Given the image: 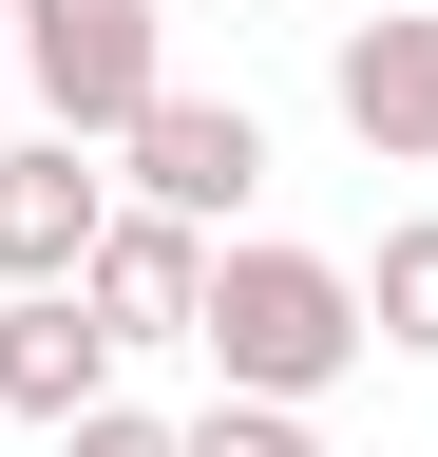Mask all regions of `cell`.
Instances as JSON below:
<instances>
[{
  "label": "cell",
  "instance_id": "8992f818",
  "mask_svg": "<svg viewBox=\"0 0 438 457\" xmlns=\"http://www.w3.org/2000/svg\"><path fill=\"white\" fill-rule=\"evenodd\" d=\"M77 305H95L115 362H134V343H191V324H210V248H191V228H153V210H115V228H95V267H77Z\"/></svg>",
  "mask_w": 438,
  "mask_h": 457
},
{
  "label": "cell",
  "instance_id": "277c9868",
  "mask_svg": "<svg viewBox=\"0 0 438 457\" xmlns=\"http://www.w3.org/2000/svg\"><path fill=\"white\" fill-rule=\"evenodd\" d=\"M95 228H115V171L58 153V134H0V305L77 286V267H95Z\"/></svg>",
  "mask_w": 438,
  "mask_h": 457
},
{
  "label": "cell",
  "instance_id": "7c38bea8",
  "mask_svg": "<svg viewBox=\"0 0 438 457\" xmlns=\"http://www.w3.org/2000/svg\"><path fill=\"white\" fill-rule=\"evenodd\" d=\"M229 20H267V0H229Z\"/></svg>",
  "mask_w": 438,
  "mask_h": 457
},
{
  "label": "cell",
  "instance_id": "7a4b0ae2",
  "mask_svg": "<svg viewBox=\"0 0 438 457\" xmlns=\"http://www.w3.org/2000/svg\"><path fill=\"white\" fill-rule=\"evenodd\" d=\"M0 77L38 96V134H58V153H115L134 114L172 96V0H20Z\"/></svg>",
  "mask_w": 438,
  "mask_h": 457
},
{
  "label": "cell",
  "instance_id": "9c48e42d",
  "mask_svg": "<svg viewBox=\"0 0 438 457\" xmlns=\"http://www.w3.org/2000/svg\"><path fill=\"white\" fill-rule=\"evenodd\" d=\"M172 457H324V420H267V400H210V420H172Z\"/></svg>",
  "mask_w": 438,
  "mask_h": 457
},
{
  "label": "cell",
  "instance_id": "8fae6325",
  "mask_svg": "<svg viewBox=\"0 0 438 457\" xmlns=\"http://www.w3.org/2000/svg\"><path fill=\"white\" fill-rule=\"evenodd\" d=\"M0 38H20V0H0Z\"/></svg>",
  "mask_w": 438,
  "mask_h": 457
},
{
  "label": "cell",
  "instance_id": "ba28073f",
  "mask_svg": "<svg viewBox=\"0 0 438 457\" xmlns=\"http://www.w3.org/2000/svg\"><path fill=\"white\" fill-rule=\"evenodd\" d=\"M362 343H381V362H438V210L381 228V267H362Z\"/></svg>",
  "mask_w": 438,
  "mask_h": 457
},
{
  "label": "cell",
  "instance_id": "6da1fadb",
  "mask_svg": "<svg viewBox=\"0 0 438 457\" xmlns=\"http://www.w3.org/2000/svg\"><path fill=\"white\" fill-rule=\"evenodd\" d=\"M210 400H267V420H324L381 343H362V267L343 248H286V228H248V248H210V324H191Z\"/></svg>",
  "mask_w": 438,
  "mask_h": 457
},
{
  "label": "cell",
  "instance_id": "52a82bcc",
  "mask_svg": "<svg viewBox=\"0 0 438 457\" xmlns=\"http://www.w3.org/2000/svg\"><path fill=\"white\" fill-rule=\"evenodd\" d=\"M95 400H115V343H95V305H77V286H38V305H0V420L77 438Z\"/></svg>",
  "mask_w": 438,
  "mask_h": 457
},
{
  "label": "cell",
  "instance_id": "5b68a950",
  "mask_svg": "<svg viewBox=\"0 0 438 457\" xmlns=\"http://www.w3.org/2000/svg\"><path fill=\"white\" fill-rule=\"evenodd\" d=\"M324 96H343V134H362L381 171H438V0H381V20H343Z\"/></svg>",
  "mask_w": 438,
  "mask_h": 457
},
{
  "label": "cell",
  "instance_id": "3957f363",
  "mask_svg": "<svg viewBox=\"0 0 438 457\" xmlns=\"http://www.w3.org/2000/svg\"><path fill=\"white\" fill-rule=\"evenodd\" d=\"M248 191H267V114L248 96H153L134 134H115V210H153V228H191V248H248Z\"/></svg>",
  "mask_w": 438,
  "mask_h": 457
},
{
  "label": "cell",
  "instance_id": "30bf717a",
  "mask_svg": "<svg viewBox=\"0 0 438 457\" xmlns=\"http://www.w3.org/2000/svg\"><path fill=\"white\" fill-rule=\"evenodd\" d=\"M58 457H172V420H153V400H95V420H77Z\"/></svg>",
  "mask_w": 438,
  "mask_h": 457
}]
</instances>
